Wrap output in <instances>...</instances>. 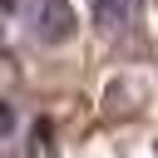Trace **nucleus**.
Returning <instances> with one entry per match:
<instances>
[{
  "mask_svg": "<svg viewBox=\"0 0 158 158\" xmlns=\"http://www.w3.org/2000/svg\"><path fill=\"white\" fill-rule=\"evenodd\" d=\"M25 20H30V35L40 44H64L74 35V5L69 0H35Z\"/></svg>",
  "mask_w": 158,
  "mask_h": 158,
  "instance_id": "f257e3e1",
  "label": "nucleus"
},
{
  "mask_svg": "<svg viewBox=\"0 0 158 158\" xmlns=\"http://www.w3.org/2000/svg\"><path fill=\"white\" fill-rule=\"evenodd\" d=\"M133 10H138V0H94V25L99 30H123L133 20Z\"/></svg>",
  "mask_w": 158,
  "mask_h": 158,
  "instance_id": "f03ea898",
  "label": "nucleus"
},
{
  "mask_svg": "<svg viewBox=\"0 0 158 158\" xmlns=\"http://www.w3.org/2000/svg\"><path fill=\"white\" fill-rule=\"evenodd\" d=\"M10 133H15V109L0 104V138H10Z\"/></svg>",
  "mask_w": 158,
  "mask_h": 158,
  "instance_id": "7ed1b4c3",
  "label": "nucleus"
},
{
  "mask_svg": "<svg viewBox=\"0 0 158 158\" xmlns=\"http://www.w3.org/2000/svg\"><path fill=\"white\" fill-rule=\"evenodd\" d=\"M0 5H5V10H10V5H15V0H0Z\"/></svg>",
  "mask_w": 158,
  "mask_h": 158,
  "instance_id": "20e7f679",
  "label": "nucleus"
}]
</instances>
